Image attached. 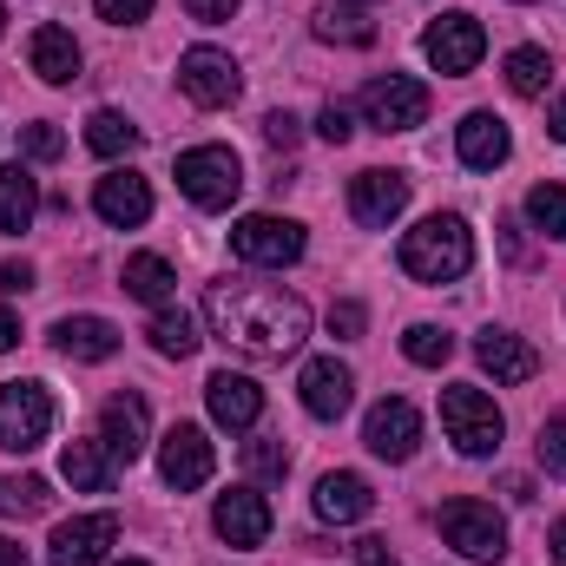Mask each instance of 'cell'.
<instances>
[{
  "instance_id": "obj_1",
  "label": "cell",
  "mask_w": 566,
  "mask_h": 566,
  "mask_svg": "<svg viewBox=\"0 0 566 566\" xmlns=\"http://www.w3.org/2000/svg\"><path fill=\"white\" fill-rule=\"evenodd\" d=\"M205 323L224 349L258 356V363H283L290 349H303L310 336V303L283 283H211L205 290Z\"/></svg>"
},
{
  "instance_id": "obj_2",
  "label": "cell",
  "mask_w": 566,
  "mask_h": 566,
  "mask_svg": "<svg viewBox=\"0 0 566 566\" xmlns=\"http://www.w3.org/2000/svg\"><path fill=\"white\" fill-rule=\"evenodd\" d=\"M474 264V231L448 211V218H422L416 231H402V271L416 283H454Z\"/></svg>"
},
{
  "instance_id": "obj_3",
  "label": "cell",
  "mask_w": 566,
  "mask_h": 566,
  "mask_svg": "<svg viewBox=\"0 0 566 566\" xmlns=\"http://www.w3.org/2000/svg\"><path fill=\"white\" fill-rule=\"evenodd\" d=\"M178 191L198 205V211H231L238 191H244V165L231 145H191L178 151Z\"/></svg>"
},
{
  "instance_id": "obj_4",
  "label": "cell",
  "mask_w": 566,
  "mask_h": 566,
  "mask_svg": "<svg viewBox=\"0 0 566 566\" xmlns=\"http://www.w3.org/2000/svg\"><path fill=\"white\" fill-rule=\"evenodd\" d=\"M441 428H448V441L461 448V454H494L501 448V409H494V396L488 389H474V382H454V389H441Z\"/></svg>"
},
{
  "instance_id": "obj_5",
  "label": "cell",
  "mask_w": 566,
  "mask_h": 566,
  "mask_svg": "<svg viewBox=\"0 0 566 566\" xmlns=\"http://www.w3.org/2000/svg\"><path fill=\"white\" fill-rule=\"evenodd\" d=\"M441 541H448V547H461L468 560H501V554H507V521H501L488 501L461 494V501H448V507H441Z\"/></svg>"
},
{
  "instance_id": "obj_6",
  "label": "cell",
  "mask_w": 566,
  "mask_h": 566,
  "mask_svg": "<svg viewBox=\"0 0 566 566\" xmlns=\"http://www.w3.org/2000/svg\"><path fill=\"white\" fill-rule=\"evenodd\" d=\"M53 434V396L40 382H7L0 389V448L7 454H33Z\"/></svg>"
},
{
  "instance_id": "obj_7",
  "label": "cell",
  "mask_w": 566,
  "mask_h": 566,
  "mask_svg": "<svg viewBox=\"0 0 566 566\" xmlns=\"http://www.w3.org/2000/svg\"><path fill=\"white\" fill-rule=\"evenodd\" d=\"M422 53H428V66H434V73L461 80V73H474V66H481V53H488V27H481L474 13H441V20H428Z\"/></svg>"
},
{
  "instance_id": "obj_8",
  "label": "cell",
  "mask_w": 566,
  "mask_h": 566,
  "mask_svg": "<svg viewBox=\"0 0 566 566\" xmlns=\"http://www.w3.org/2000/svg\"><path fill=\"white\" fill-rule=\"evenodd\" d=\"M363 119L376 133H416L428 119V86L409 73H389V80H369L363 86Z\"/></svg>"
},
{
  "instance_id": "obj_9",
  "label": "cell",
  "mask_w": 566,
  "mask_h": 566,
  "mask_svg": "<svg viewBox=\"0 0 566 566\" xmlns=\"http://www.w3.org/2000/svg\"><path fill=\"white\" fill-rule=\"evenodd\" d=\"M178 86H185V99L191 106H231L238 93H244V73H238V60L231 53H218V46H191L185 60H178Z\"/></svg>"
},
{
  "instance_id": "obj_10",
  "label": "cell",
  "mask_w": 566,
  "mask_h": 566,
  "mask_svg": "<svg viewBox=\"0 0 566 566\" xmlns=\"http://www.w3.org/2000/svg\"><path fill=\"white\" fill-rule=\"evenodd\" d=\"M231 251H238L244 264L283 271V264H296V258H303V224H290V218H271V211H258V218L231 224Z\"/></svg>"
},
{
  "instance_id": "obj_11",
  "label": "cell",
  "mask_w": 566,
  "mask_h": 566,
  "mask_svg": "<svg viewBox=\"0 0 566 566\" xmlns=\"http://www.w3.org/2000/svg\"><path fill=\"white\" fill-rule=\"evenodd\" d=\"M409 211V178L402 171H356L349 178V218L363 231H389Z\"/></svg>"
},
{
  "instance_id": "obj_12",
  "label": "cell",
  "mask_w": 566,
  "mask_h": 566,
  "mask_svg": "<svg viewBox=\"0 0 566 566\" xmlns=\"http://www.w3.org/2000/svg\"><path fill=\"white\" fill-rule=\"evenodd\" d=\"M113 541H119V514L60 521V527H53V547H46V566H99Z\"/></svg>"
},
{
  "instance_id": "obj_13",
  "label": "cell",
  "mask_w": 566,
  "mask_h": 566,
  "mask_svg": "<svg viewBox=\"0 0 566 566\" xmlns=\"http://www.w3.org/2000/svg\"><path fill=\"white\" fill-rule=\"evenodd\" d=\"M211 441H205V428L178 422L165 434V448H158V474H165V488H178V494H191V488H205L211 481Z\"/></svg>"
},
{
  "instance_id": "obj_14",
  "label": "cell",
  "mask_w": 566,
  "mask_h": 566,
  "mask_svg": "<svg viewBox=\"0 0 566 566\" xmlns=\"http://www.w3.org/2000/svg\"><path fill=\"white\" fill-rule=\"evenodd\" d=\"M363 441H369V454H382V461H409L416 441H422V416H416L402 396H382V402L369 409V422H363Z\"/></svg>"
},
{
  "instance_id": "obj_15",
  "label": "cell",
  "mask_w": 566,
  "mask_h": 566,
  "mask_svg": "<svg viewBox=\"0 0 566 566\" xmlns=\"http://www.w3.org/2000/svg\"><path fill=\"white\" fill-rule=\"evenodd\" d=\"M211 527H218L231 547H264V541H271V501H264L258 488H231V494H218Z\"/></svg>"
},
{
  "instance_id": "obj_16",
  "label": "cell",
  "mask_w": 566,
  "mask_h": 566,
  "mask_svg": "<svg viewBox=\"0 0 566 566\" xmlns=\"http://www.w3.org/2000/svg\"><path fill=\"white\" fill-rule=\"evenodd\" d=\"M474 363H481L494 382H507V389H521V382H534V376H541L534 343H527V336H514V329H488V336L474 343Z\"/></svg>"
},
{
  "instance_id": "obj_17",
  "label": "cell",
  "mask_w": 566,
  "mask_h": 566,
  "mask_svg": "<svg viewBox=\"0 0 566 566\" xmlns=\"http://www.w3.org/2000/svg\"><path fill=\"white\" fill-rule=\"evenodd\" d=\"M296 389H303V409H310L316 422H336V416L349 409V396H356V376H349L336 356H316V363H303Z\"/></svg>"
},
{
  "instance_id": "obj_18",
  "label": "cell",
  "mask_w": 566,
  "mask_h": 566,
  "mask_svg": "<svg viewBox=\"0 0 566 566\" xmlns=\"http://www.w3.org/2000/svg\"><path fill=\"white\" fill-rule=\"evenodd\" d=\"M93 211L113 224V231H133L151 218V185H145L139 171H106L99 185H93Z\"/></svg>"
},
{
  "instance_id": "obj_19",
  "label": "cell",
  "mask_w": 566,
  "mask_h": 566,
  "mask_svg": "<svg viewBox=\"0 0 566 566\" xmlns=\"http://www.w3.org/2000/svg\"><path fill=\"white\" fill-rule=\"evenodd\" d=\"M145 434H151V409H145V396H113L106 416H99V448H106L113 461H139Z\"/></svg>"
},
{
  "instance_id": "obj_20",
  "label": "cell",
  "mask_w": 566,
  "mask_h": 566,
  "mask_svg": "<svg viewBox=\"0 0 566 566\" xmlns=\"http://www.w3.org/2000/svg\"><path fill=\"white\" fill-rule=\"evenodd\" d=\"M205 402H211V422L218 428H258V416H264V389L251 376H231V369H218L205 382Z\"/></svg>"
},
{
  "instance_id": "obj_21",
  "label": "cell",
  "mask_w": 566,
  "mask_h": 566,
  "mask_svg": "<svg viewBox=\"0 0 566 566\" xmlns=\"http://www.w3.org/2000/svg\"><path fill=\"white\" fill-rule=\"evenodd\" d=\"M454 151H461L468 171H494V165H507L514 139H507V126H501L494 113H468V119L454 126Z\"/></svg>"
},
{
  "instance_id": "obj_22",
  "label": "cell",
  "mask_w": 566,
  "mask_h": 566,
  "mask_svg": "<svg viewBox=\"0 0 566 566\" xmlns=\"http://www.w3.org/2000/svg\"><path fill=\"white\" fill-rule=\"evenodd\" d=\"M53 349L73 356V363H106V356H119V329L106 316H60L53 323Z\"/></svg>"
},
{
  "instance_id": "obj_23",
  "label": "cell",
  "mask_w": 566,
  "mask_h": 566,
  "mask_svg": "<svg viewBox=\"0 0 566 566\" xmlns=\"http://www.w3.org/2000/svg\"><path fill=\"white\" fill-rule=\"evenodd\" d=\"M27 60H33V73H40L46 86H66V80H80V40H73L66 27H33V40H27Z\"/></svg>"
},
{
  "instance_id": "obj_24",
  "label": "cell",
  "mask_w": 566,
  "mask_h": 566,
  "mask_svg": "<svg viewBox=\"0 0 566 566\" xmlns=\"http://www.w3.org/2000/svg\"><path fill=\"white\" fill-rule=\"evenodd\" d=\"M369 507H376V494H369L363 474H323V481H316V514H323V521L349 527V521H369Z\"/></svg>"
},
{
  "instance_id": "obj_25",
  "label": "cell",
  "mask_w": 566,
  "mask_h": 566,
  "mask_svg": "<svg viewBox=\"0 0 566 566\" xmlns=\"http://www.w3.org/2000/svg\"><path fill=\"white\" fill-rule=\"evenodd\" d=\"M60 474H66L80 494H106V488H113V454H106L99 441H66Z\"/></svg>"
},
{
  "instance_id": "obj_26",
  "label": "cell",
  "mask_w": 566,
  "mask_h": 566,
  "mask_svg": "<svg viewBox=\"0 0 566 566\" xmlns=\"http://www.w3.org/2000/svg\"><path fill=\"white\" fill-rule=\"evenodd\" d=\"M40 211V185L20 165H0V231H27Z\"/></svg>"
},
{
  "instance_id": "obj_27",
  "label": "cell",
  "mask_w": 566,
  "mask_h": 566,
  "mask_svg": "<svg viewBox=\"0 0 566 566\" xmlns=\"http://www.w3.org/2000/svg\"><path fill=\"white\" fill-rule=\"evenodd\" d=\"M171 283H178V271H171L158 251H139V258H126L119 290H126V296H139V303H165V296H171Z\"/></svg>"
},
{
  "instance_id": "obj_28",
  "label": "cell",
  "mask_w": 566,
  "mask_h": 566,
  "mask_svg": "<svg viewBox=\"0 0 566 566\" xmlns=\"http://www.w3.org/2000/svg\"><path fill=\"white\" fill-rule=\"evenodd\" d=\"M145 336H151V349H158V356H171V363H185V356H198V343H205V336H198V323H191L185 310H158Z\"/></svg>"
},
{
  "instance_id": "obj_29",
  "label": "cell",
  "mask_w": 566,
  "mask_h": 566,
  "mask_svg": "<svg viewBox=\"0 0 566 566\" xmlns=\"http://www.w3.org/2000/svg\"><path fill=\"white\" fill-rule=\"evenodd\" d=\"M53 507V488L40 481V474H0V514H13V521H33V514H46Z\"/></svg>"
},
{
  "instance_id": "obj_30",
  "label": "cell",
  "mask_w": 566,
  "mask_h": 566,
  "mask_svg": "<svg viewBox=\"0 0 566 566\" xmlns=\"http://www.w3.org/2000/svg\"><path fill=\"white\" fill-rule=\"evenodd\" d=\"M86 145H93L99 158H119V151H133V145H139V126H133L126 113H113V106H99V113L86 119Z\"/></svg>"
},
{
  "instance_id": "obj_31",
  "label": "cell",
  "mask_w": 566,
  "mask_h": 566,
  "mask_svg": "<svg viewBox=\"0 0 566 566\" xmlns=\"http://www.w3.org/2000/svg\"><path fill=\"white\" fill-rule=\"evenodd\" d=\"M547 80H554V60H547L541 46L507 53V86H514V99H541V93H547Z\"/></svg>"
},
{
  "instance_id": "obj_32",
  "label": "cell",
  "mask_w": 566,
  "mask_h": 566,
  "mask_svg": "<svg viewBox=\"0 0 566 566\" xmlns=\"http://www.w3.org/2000/svg\"><path fill=\"white\" fill-rule=\"evenodd\" d=\"M402 356H409L416 369H441V363L454 356V336H448V329H434V323H416V329L402 336Z\"/></svg>"
},
{
  "instance_id": "obj_33",
  "label": "cell",
  "mask_w": 566,
  "mask_h": 566,
  "mask_svg": "<svg viewBox=\"0 0 566 566\" xmlns=\"http://www.w3.org/2000/svg\"><path fill=\"white\" fill-rule=\"evenodd\" d=\"M527 218H534L547 238H560L566 244V185H554V178L534 185V191H527Z\"/></svg>"
},
{
  "instance_id": "obj_34",
  "label": "cell",
  "mask_w": 566,
  "mask_h": 566,
  "mask_svg": "<svg viewBox=\"0 0 566 566\" xmlns=\"http://www.w3.org/2000/svg\"><path fill=\"white\" fill-rule=\"evenodd\" d=\"M244 468H251L258 481H283V474H290V448H283V434H258V441H244Z\"/></svg>"
},
{
  "instance_id": "obj_35",
  "label": "cell",
  "mask_w": 566,
  "mask_h": 566,
  "mask_svg": "<svg viewBox=\"0 0 566 566\" xmlns=\"http://www.w3.org/2000/svg\"><path fill=\"white\" fill-rule=\"evenodd\" d=\"M534 454H541V468H547L554 481H566V416L541 422V441H534Z\"/></svg>"
},
{
  "instance_id": "obj_36",
  "label": "cell",
  "mask_w": 566,
  "mask_h": 566,
  "mask_svg": "<svg viewBox=\"0 0 566 566\" xmlns=\"http://www.w3.org/2000/svg\"><path fill=\"white\" fill-rule=\"evenodd\" d=\"M316 33H323V40H349V46H369V40H376V27H369L363 13H323Z\"/></svg>"
},
{
  "instance_id": "obj_37",
  "label": "cell",
  "mask_w": 566,
  "mask_h": 566,
  "mask_svg": "<svg viewBox=\"0 0 566 566\" xmlns=\"http://www.w3.org/2000/svg\"><path fill=\"white\" fill-rule=\"evenodd\" d=\"M20 151H27V158H40V165H53V158L66 151V139H60V126H46V119H33V126L20 133Z\"/></svg>"
},
{
  "instance_id": "obj_38",
  "label": "cell",
  "mask_w": 566,
  "mask_h": 566,
  "mask_svg": "<svg viewBox=\"0 0 566 566\" xmlns=\"http://www.w3.org/2000/svg\"><path fill=\"white\" fill-rule=\"evenodd\" d=\"M93 7H99L106 27H139L145 13H151V0H93Z\"/></svg>"
},
{
  "instance_id": "obj_39",
  "label": "cell",
  "mask_w": 566,
  "mask_h": 566,
  "mask_svg": "<svg viewBox=\"0 0 566 566\" xmlns=\"http://www.w3.org/2000/svg\"><path fill=\"white\" fill-rule=\"evenodd\" d=\"M363 323H369V310H363V303H336V310H329V329H336L343 343H356V336H363Z\"/></svg>"
},
{
  "instance_id": "obj_40",
  "label": "cell",
  "mask_w": 566,
  "mask_h": 566,
  "mask_svg": "<svg viewBox=\"0 0 566 566\" xmlns=\"http://www.w3.org/2000/svg\"><path fill=\"white\" fill-rule=\"evenodd\" d=\"M316 133H323L329 145H343L349 133H356V126H349V106H336V99H329V106L316 113Z\"/></svg>"
},
{
  "instance_id": "obj_41",
  "label": "cell",
  "mask_w": 566,
  "mask_h": 566,
  "mask_svg": "<svg viewBox=\"0 0 566 566\" xmlns=\"http://www.w3.org/2000/svg\"><path fill=\"white\" fill-rule=\"evenodd\" d=\"M264 139L277 145V151H290L303 133H296V119H290V113H264Z\"/></svg>"
},
{
  "instance_id": "obj_42",
  "label": "cell",
  "mask_w": 566,
  "mask_h": 566,
  "mask_svg": "<svg viewBox=\"0 0 566 566\" xmlns=\"http://www.w3.org/2000/svg\"><path fill=\"white\" fill-rule=\"evenodd\" d=\"M349 554H356V566H396V554H389V541H376V534H369V541H356Z\"/></svg>"
},
{
  "instance_id": "obj_43",
  "label": "cell",
  "mask_w": 566,
  "mask_h": 566,
  "mask_svg": "<svg viewBox=\"0 0 566 566\" xmlns=\"http://www.w3.org/2000/svg\"><path fill=\"white\" fill-rule=\"evenodd\" d=\"M185 13H191V20H231L238 0H185Z\"/></svg>"
},
{
  "instance_id": "obj_44",
  "label": "cell",
  "mask_w": 566,
  "mask_h": 566,
  "mask_svg": "<svg viewBox=\"0 0 566 566\" xmlns=\"http://www.w3.org/2000/svg\"><path fill=\"white\" fill-rule=\"evenodd\" d=\"M0 290H7V296L33 290V264H0Z\"/></svg>"
},
{
  "instance_id": "obj_45",
  "label": "cell",
  "mask_w": 566,
  "mask_h": 566,
  "mask_svg": "<svg viewBox=\"0 0 566 566\" xmlns=\"http://www.w3.org/2000/svg\"><path fill=\"white\" fill-rule=\"evenodd\" d=\"M501 488H507V501H534V481H527V474H507Z\"/></svg>"
},
{
  "instance_id": "obj_46",
  "label": "cell",
  "mask_w": 566,
  "mask_h": 566,
  "mask_svg": "<svg viewBox=\"0 0 566 566\" xmlns=\"http://www.w3.org/2000/svg\"><path fill=\"white\" fill-rule=\"evenodd\" d=\"M547 139H566V93L554 99V113H547Z\"/></svg>"
},
{
  "instance_id": "obj_47",
  "label": "cell",
  "mask_w": 566,
  "mask_h": 566,
  "mask_svg": "<svg viewBox=\"0 0 566 566\" xmlns=\"http://www.w3.org/2000/svg\"><path fill=\"white\" fill-rule=\"evenodd\" d=\"M547 554H554V560L566 566V514H560V521H554V534H547Z\"/></svg>"
},
{
  "instance_id": "obj_48",
  "label": "cell",
  "mask_w": 566,
  "mask_h": 566,
  "mask_svg": "<svg viewBox=\"0 0 566 566\" xmlns=\"http://www.w3.org/2000/svg\"><path fill=\"white\" fill-rule=\"evenodd\" d=\"M0 566H27V547H20V541H7V534H0Z\"/></svg>"
},
{
  "instance_id": "obj_49",
  "label": "cell",
  "mask_w": 566,
  "mask_h": 566,
  "mask_svg": "<svg viewBox=\"0 0 566 566\" xmlns=\"http://www.w3.org/2000/svg\"><path fill=\"white\" fill-rule=\"evenodd\" d=\"M20 343V323H13V310H0V349H13Z\"/></svg>"
},
{
  "instance_id": "obj_50",
  "label": "cell",
  "mask_w": 566,
  "mask_h": 566,
  "mask_svg": "<svg viewBox=\"0 0 566 566\" xmlns=\"http://www.w3.org/2000/svg\"><path fill=\"white\" fill-rule=\"evenodd\" d=\"M119 566H145V560H119Z\"/></svg>"
},
{
  "instance_id": "obj_51",
  "label": "cell",
  "mask_w": 566,
  "mask_h": 566,
  "mask_svg": "<svg viewBox=\"0 0 566 566\" xmlns=\"http://www.w3.org/2000/svg\"><path fill=\"white\" fill-rule=\"evenodd\" d=\"M0 27H7V7H0Z\"/></svg>"
},
{
  "instance_id": "obj_52",
  "label": "cell",
  "mask_w": 566,
  "mask_h": 566,
  "mask_svg": "<svg viewBox=\"0 0 566 566\" xmlns=\"http://www.w3.org/2000/svg\"><path fill=\"white\" fill-rule=\"evenodd\" d=\"M356 7H369V0H356Z\"/></svg>"
}]
</instances>
